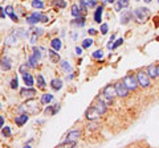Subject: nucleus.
I'll use <instances>...</instances> for the list:
<instances>
[{
	"label": "nucleus",
	"instance_id": "nucleus-57",
	"mask_svg": "<svg viewBox=\"0 0 159 148\" xmlns=\"http://www.w3.org/2000/svg\"><path fill=\"white\" fill-rule=\"evenodd\" d=\"M158 3H159V0H158Z\"/></svg>",
	"mask_w": 159,
	"mask_h": 148
},
{
	"label": "nucleus",
	"instance_id": "nucleus-3",
	"mask_svg": "<svg viewBox=\"0 0 159 148\" xmlns=\"http://www.w3.org/2000/svg\"><path fill=\"white\" fill-rule=\"evenodd\" d=\"M150 76H148L147 72H143V70H139L137 73V80H138V83L141 87H148L150 86Z\"/></svg>",
	"mask_w": 159,
	"mask_h": 148
},
{
	"label": "nucleus",
	"instance_id": "nucleus-56",
	"mask_svg": "<svg viewBox=\"0 0 159 148\" xmlns=\"http://www.w3.org/2000/svg\"><path fill=\"white\" fill-rule=\"evenodd\" d=\"M135 2H139V0H135Z\"/></svg>",
	"mask_w": 159,
	"mask_h": 148
},
{
	"label": "nucleus",
	"instance_id": "nucleus-16",
	"mask_svg": "<svg viewBox=\"0 0 159 148\" xmlns=\"http://www.w3.org/2000/svg\"><path fill=\"white\" fill-rule=\"evenodd\" d=\"M23 81H24V83H25V86H27V87H31V86L33 85V83H34L33 77H32L28 72L23 74Z\"/></svg>",
	"mask_w": 159,
	"mask_h": 148
},
{
	"label": "nucleus",
	"instance_id": "nucleus-49",
	"mask_svg": "<svg viewBox=\"0 0 159 148\" xmlns=\"http://www.w3.org/2000/svg\"><path fill=\"white\" fill-rule=\"evenodd\" d=\"M9 17H11L13 21H17V20H19V16H17V15H15V13H13V15H11Z\"/></svg>",
	"mask_w": 159,
	"mask_h": 148
},
{
	"label": "nucleus",
	"instance_id": "nucleus-18",
	"mask_svg": "<svg viewBox=\"0 0 159 148\" xmlns=\"http://www.w3.org/2000/svg\"><path fill=\"white\" fill-rule=\"evenodd\" d=\"M102 12H103V6H99L97 7L96 12H94V21L101 24V17H102Z\"/></svg>",
	"mask_w": 159,
	"mask_h": 148
},
{
	"label": "nucleus",
	"instance_id": "nucleus-20",
	"mask_svg": "<svg viewBox=\"0 0 159 148\" xmlns=\"http://www.w3.org/2000/svg\"><path fill=\"white\" fill-rule=\"evenodd\" d=\"M51 87L53 89V90L58 91L62 87V81H61V80H58V78H54V80L51 81Z\"/></svg>",
	"mask_w": 159,
	"mask_h": 148
},
{
	"label": "nucleus",
	"instance_id": "nucleus-39",
	"mask_svg": "<svg viewBox=\"0 0 159 148\" xmlns=\"http://www.w3.org/2000/svg\"><path fill=\"white\" fill-rule=\"evenodd\" d=\"M9 86H11V89H13V90L15 89H17V86H19V80L17 78H13V80L11 81V85Z\"/></svg>",
	"mask_w": 159,
	"mask_h": 148
},
{
	"label": "nucleus",
	"instance_id": "nucleus-31",
	"mask_svg": "<svg viewBox=\"0 0 159 148\" xmlns=\"http://www.w3.org/2000/svg\"><path fill=\"white\" fill-rule=\"evenodd\" d=\"M93 58H96V60H101V58L103 57V52H102V49H97L96 52H93Z\"/></svg>",
	"mask_w": 159,
	"mask_h": 148
},
{
	"label": "nucleus",
	"instance_id": "nucleus-36",
	"mask_svg": "<svg viewBox=\"0 0 159 148\" xmlns=\"http://www.w3.org/2000/svg\"><path fill=\"white\" fill-rule=\"evenodd\" d=\"M117 3L119 4V7H121V8H126V7H129V3H130V0H118Z\"/></svg>",
	"mask_w": 159,
	"mask_h": 148
},
{
	"label": "nucleus",
	"instance_id": "nucleus-37",
	"mask_svg": "<svg viewBox=\"0 0 159 148\" xmlns=\"http://www.w3.org/2000/svg\"><path fill=\"white\" fill-rule=\"evenodd\" d=\"M56 7L57 8H65L66 7V2H65V0H57V2H56Z\"/></svg>",
	"mask_w": 159,
	"mask_h": 148
},
{
	"label": "nucleus",
	"instance_id": "nucleus-27",
	"mask_svg": "<svg viewBox=\"0 0 159 148\" xmlns=\"http://www.w3.org/2000/svg\"><path fill=\"white\" fill-rule=\"evenodd\" d=\"M28 65H29V67H36L37 66V58H36V56L34 54H32L31 57H29V60H28Z\"/></svg>",
	"mask_w": 159,
	"mask_h": 148
},
{
	"label": "nucleus",
	"instance_id": "nucleus-52",
	"mask_svg": "<svg viewBox=\"0 0 159 148\" xmlns=\"http://www.w3.org/2000/svg\"><path fill=\"white\" fill-rule=\"evenodd\" d=\"M0 124H2V126H4V118H3V115L0 116Z\"/></svg>",
	"mask_w": 159,
	"mask_h": 148
},
{
	"label": "nucleus",
	"instance_id": "nucleus-45",
	"mask_svg": "<svg viewBox=\"0 0 159 148\" xmlns=\"http://www.w3.org/2000/svg\"><path fill=\"white\" fill-rule=\"evenodd\" d=\"M33 33H36V34H41V33H43V29H41V28H34V29H33Z\"/></svg>",
	"mask_w": 159,
	"mask_h": 148
},
{
	"label": "nucleus",
	"instance_id": "nucleus-44",
	"mask_svg": "<svg viewBox=\"0 0 159 148\" xmlns=\"http://www.w3.org/2000/svg\"><path fill=\"white\" fill-rule=\"evenodd\" d=\"M114 41H116V36H111L110 40H109V42H107V49H111V48H113Z\"/></svg>",
	"mask_w": 159,
	"mask_h": 148
},
{
	"label": "nucleus",
	"instance_id": "nucleus-38",
	"mask_svg": "<svg viewBox=\"0 0 159 148\" xmlns=\"http://www.w3.org/2000/svg\"><path fill=\"white\" fill-rule=\"evenodd\" d=\"M97 128H98V123H94L93 120H90V123H89V126H88V130L94 131V130H97Z\"/></svg>",
	"mask_w": 159,
	"mask_h": 148
},
{
	"label": "nucleus",
	"instance_id": "nucleus-15",
	"mask_svg": "<svg viewBox=\"0 0 159 148\" xmlns=\"http://www.w3.org/2000/svg\"><path fill=\"white\" fill-rule=\"evenodd\" d=\"M94 106H96V108L99 111V114H101V115L105 114L106 110H107V105H106V103L103 102V101H101V99H98V102H97Z\"/></svg>",
	"mask_w": 159,
	"mask_h": 148
},
{
	"label": "nucleus",
	"instance_id": "nucleus-29",
	"mask_svg": "<svg viewBox=\"0 0 159 148\" xmlns=\"http://www.w3.org/2000/svg\"><path fill=\"white\" fill-rule=\"evenodd\" d=\"M32 7L34 9H43L44 8V3L41 0H32Z\"/></svg>",
	"mask_w": 159,
	"mask_h": 148
},
{
	"label": "nucleus",
	"instance_id": "nucleus-35",
	"mask_svg": "<svg viewBox=\"0 0 159 148\" xmlns=\"http://www.w3.org/2000/svg\"><path fill=\"white\" fill-rule=\"evenodd\" d=\"M2 134H3V136H6V137H8V136H11V130H9V127H4L3 126V128H2Z\"/></svg>",
	"mask_w": 159,
	"mask_h": 148
},
{
	"label": "nucleus",
	"instance_id": "nucleus-4",
	"mask_svg": "<svg viewBox=\"0 0 159 148\" xmlns=\"http://www.w3.org/2000/svg\"><path fill=\"white\" fill-rule=\"evenodd\" d=\"M123 83L129 87V90H137V87L139 86L137 76H133V74H127V76L123 78Z\"/></svg>",
	"mask_w": 159,
	"mask_h": 148
},
{
	"label": "nucleus",
	"instance_id": "nucleus-12",
	"mask_svg": "<svg viewBox=\"0 0 159 148\" xmlns=\"http://www.w3.org/2000/svg\"><path fill=\"white\" fill-rule=\"evenodd\" d=\"M58 110H60V105H58V103H56V105H53V106H47L45 110H44V112H45V115L52 116V115L56 114Z\"/></svg>",
	"mask_w": 159,
	"mask_h": 148
},
{
	"label": "nucleus",
	"instance_id": "nucleus-22",
	"mask_svg": "<svg viewBox=\"0 0 159 148\" xmlns=\"http://www.w3.org/2000/svg\"><path fill=\"white\" fill-rule=\"evenodd\" d=\"M72 24H73V25H77V27H84V25H85V17H84V16L76 17L72 21Z\"/></svg>",
	"mask_w": 159,
	"mask_h": 148
},
{
	"label": "nucleus",
	"instance_id": "nucleus-2",
	"mask_svg": "<svg viewBox=\"0 0 159 148\" xmlns=\"http://www.w3.org/2000/svg\"><path fill=\"white\" fill-rule=\"evenodd\" d=\"M134 17L137 19L139 23H145L146 20H148V17H150V9L146 8V7H139L137 9H134Z\"/></svg>",
	"mask_w": 159,
	"mask_h": 148
},
{
	"label": "nucleus",
	"instance_id": "nucleus-9",
	"mask_svg": "<svg viewBox=\"0 0 159 148\" xmlns=\"http://www.w3.org/2000/svg\"><path fill=\"white\" fill-rule=\"evenodd\" d=\"M80 136H81V131L80 130H72V131L68 132L65 141H77L80 139Z\"/></svg>",
	"mask_w": 159,
	"mask_h": 148
},
{
	"label": "nucleus",
	"instance_id": "nucleus-33",
	"mask_svg": "<svg viewBox=\"0 0 159 148\" xmlns=\"http://www.w3.org/2000/svg\"><path fill=\"white\" fill-rule=\"evenodd\" d=\"M15 34H16L17 37H27L28 36V32L27 31H24V29H17L16 32H13Z\"/></svg>",
	"mask_w": 159,
	"mask_h": 148
},
{
	"label": "nucleus",
	"instance_id": "nucleus-32",
	"mask_svg": "<svg viewBox=\"0 0 159 148\" xmlns=\"http://www.w3.org/2000/svg\"><path fill=\"white\" fill-rule=\"evenodd\" d=\"M92 45H93V40H92V38H85V40L82 41V48H84V49L90 48Z\"/></svg>",
	"mask_w": 159,
	"mask_h": 148
},
{
	"label": "nucleus",
	"instance_id": "nucleus-30",
	"mask_svg": "<svg viewBox=\"0 0 159 148\" xmlns=\"http://www.w3.org/2000/svg\"><path fill=\"white\" fill-rule=\"evenodd\" d=\"M37 86L40 87V89H45V80H44V77L43 76H37Z\"/></svg>",
	"mask_w": 159,
	"mask_h": 148
},
{
	"label": "nucleus",
	"instance_id": "nucleus-17",
	"mask_svg": "<svg viewBox=\"0 0 159 148\" xmlns=\"http://www.w3.org/2000/svg\"><path fill=\"white\" fill-rule=\"evenodd\" d=\"M146 72L148 73V76H150L151 78H157V77H159V73H158V66H155V65H148Z\"/></svg>",
	"mask_w": 159,
	"mask_h": 148
},
{
	"label": "nucleus",
	"instance_id": "nucleus-6",
	"mask_svg": "<svg viewBox=\"0 0 159 148\" xmlns=\"http://www.w3.org/2000/svg\"><path fill=\"white\" fill-rule=\"evenodd\" d=\"M85 115H86V118L89 120H96V119H98V118L101 116V114H99V111L96 108V106L89 107L86 110V112H85Z\"/></svg>",
	"mask_w": 159,
	"mask_h": 148
},
{
	"label": "nucleus",
	"instance_id": "nucleus-54",
	"mask_svg": "<svg viewBox=\"0 0 159 148\" xmlns=\"http://www.w3.org/2000/svg\"><path fill=\"white\" fill-rule=\"evenodd\" d=\"M145 2H146V3H151V0H145Z\"/></svg>",
	"mask_w": 159,
	"mask_h": 148
},
{
	"label": "nucleus",
	"instance_id": "nucleus-24",
	"mask_svg": "<svg viewBox=\"0 0 159 148\" xmlns=\"http://www.w3.org/2000/svg\"><path fill=\"white\" fill-rule=\"evenodd\" d=\"M2 67H3V70H9V69H11V62H9L8 57L2 58Z\"/></svg>",
	"mask_w": 159,
	"mask_h": 148
},
{
	"label": "nucleus",
	"instance_id": "nucleus-43",
	"mask_svg": "<svg viewBox=\"0 0 159 148\" xmlns=\"http://www.w3.org/2000/svg\"><path fill=\"white\" fill-rule=\"evenodd\" d=\"M6 12H7L8 16L13 15V13H15V12H13V7H12V6H7V7H6Z\"/></svg>",
	"mask_w": 159,
	"mask_h": 148
},
{
	"label": "nucleus",
	"instance_id": "nucleus-13",
	"mask_svg": "<svg viewBox=\"0 0 159 148\" xmlns=\"http://www.w3.org/2000/svg\"><path fill=\"white\" fill-rule=\"evenodd\" d=\"M34 94H36V90H34V89H31V87H28V89L25 87V89H21V90H20V95L23 98H31Z\"/></svg>",
	"mask_w": 159,
	"mask_h": 148
},
{
	"label": "nucleus",
	"instance_id": "nucleus-51",
	"mask_svg": "<svg viewBox=\"0 0 159 148\" xmlns=\"http://www.w3.org/2000/svg\"><path fill=\"white\" fill-rule=\"evenodd\" d=\"M73 77H74L73 74H68V76H66V80H68V81H69V80H73Z\"/></svg>",
	"mask_w": 159,
	"mask_h": 148
},
{
	"label": "nucleus",
	"instance_id": "nucleus-23",
	"mask_svg": "<svg viewBox=\"0 0 159 148\" xmlns=\"http://www.w3.org/2000/svg\"><path fill=\"white\" fill-rule=\"evenodd\" d=\"M17 38H19V37L16 36V34L12 33L11 36H8V37L6 38V44H7V45H13V44L17 42Z\"/></svg>",
	"mask_w": 159,
	"mask_h": 148
},
{
	"label": "nucleus",
	"instance_id": "nucleus-47",
	"mask_svg": "<svg viewBox=\"0 0 159 148\" xmlns=\"http://www.w3.org/2000/svg\"><path fill=\"white\" fill-rule=\"evenodd\" d=\"M48 20H49V19H48L47 15H43V17H41V23H48Z\"/></svg>",
	"mask_w": 159,
	"mask_h": 148
},
{
	"label": "nucleus",
	"instance_id": "nucleus-14",
	"mask_svg": "<svg viewBox=\"0 0 159 148\" xmlns=\"http://www.w3.org/2000/svg\"><path fill=\"white\" fill-rule=\"evenodd\" d=\"M48 56H49V58H51L52 62H61V57H60V54L54 50L53 48L48 50Z\"/></svg>",
	"mask_w": 159,
	"mask_h": 148
},
{
	"label": "nucleus",
	"instance_id": "nucleus-55",
	"mask_svg": "<svg viewBox=\"0 0 159 148\" xmlns=\"http://www.w3.org/2000/svg\"><path fill=\"white\" fill-rule=\"evenodd\" d=\"M158 73H159V65H158Z\"/></svg>",
	"mask_w": 159,
	"mask_h": 148
},
{
	"label": "nucleus",
	"instance_id": "nucleus-19",
	"mask_svg": "<svg viewBox=\"0 0 159 148\" xmlns=\"http://www.w3.org/2000/svg\"><path fill=\"white\" fill-rule=\"evenodd\" d=\"M80 6L86 7V8H93L97 6V0H80Z\"/></svg>",
	"mask_w": 159,
	"mask_h": 148
},
{
	"label": "nucleus",
	"instance_id": "nucleus-40",
	"mask_svg": "<svg viewBox=\"0 0 159 148\" xmlns=\"http://www.w3.org/2000/svg\"><path fill=\"white\" fill-rule=\"evenodd\" d=\"M122 42H123V38H117L116 42L113 44V48H111V49H117L119 45H122Z\"/></svg>",
	"mask_w": 159,
	"mask_h": 148
},
{
	"label": "nucleus",
	"instance_id": "nucleus-7",
	"mask_svg": "<svg viewBox=\"0 0 159 148\" xmlns=\"http://www.w3.org/2000/svg\"><path fill=\"white\" fill-rule=\"evenodd\" d=\"M102 95L103 97H106V98H113L117 95V90H116V86H113V85H107L103 87V90H102Z\"/></svg>",
	"mask_w": 159,
	"mask_h": 148
},
{
	"label": "nucleus",
	"instance_id": "nucleus-28",
	"mask_svg": "<svg viewBox=\"0 0 159 148\" xmlns=\"http://www.w3.org/2000/svg\"><path fill=\"white\" fill-rule=\"evenodd\" d=\"M72 16L73 17H80L81 16V9H78V6H72Z\"/></svg>",
	"mask_w": 159,
	"mask_h": 148
},
{
	"label": "nucleus",
	"instance_id": "nucleus-8",
	"mask_svg": "<svg viewBox=\"0 0 159 148\" xmlns=\"http://www.w3.org/2000/svg\"><path fill=\"white\" fill-rule=\"evenodd\" d=\"M41 17H43V13H39V12H33L31 15L27 16V23L33 25V24H37L39 21H41Z\"/></svg>",
	"mask_w": 159,
	"mask_h": 148
},
{
	"label": "nucleus",
	"instance_id": "nucleus-5",
	"mask_svg": "<svg viewBox=\"0 0 159 148\" xmlns=\"http://www.w3.org/2000/svg\"><path fill=\"white\" fill-rule=\"evenodd\" d=\"M114 86H116V90H117V95L118 97L125 98V97L129 95V87L125 85V83H123V81L122 82H117Z\"/></svg>",
	"mask_w": 159,
	"mask_h": 148
},
{
	"label": "nucleus",
	"instance_id": "nucleus-11",
	"mask_svg": "<svg viewBox=\"0 0 159 148\" xmlns=\"http://www.w3.org/2000/svg\"><path fill=\"white\" fill-rule=\"evenodd\" d=\"M133 16H134V13L130 12V11H125L122 13V16H121V24H123V25H126V24H129V21L133 20Z\"/></svg>",
	"mask_w": 159,
	"mask_h": 148
},
{
	"label": "nucleus",
	"instance_id": "nucleus-50",
	"mask_svg": "<svg viewBox=\"0 0 159 148\" xmlns=\"http://www.w3.org/2000/svg\"><path fill=\"white\" fill-rule=\"evenodd\" d=\"M88 32H89V34H97V31H96V29H94V28H90Z\"/></svg>",
	"mask_w": 159,
	"mask_h": 148
},
{
	"label": "nucleus",
	"instance_id": "nucleus-42",
	"mask_svg": "<svg viewBox=\"0 0 159 148\" xmlns=\"http://www.w3.org/2000/svg\"><path fill=\"white\" fill-rule=\"evenodd\" d=\"M33 54L36 56L37 60H40V58H41V53H40V49H39V48H33Z\"/></svg>",
	"mask_w": 159,
	"mask_h": 148
},
{
	"label": "nucleus",
	"instance_id": "nucleus-10",
	"mask_svg": "<svg viewBox=\"0 0 159 148\" xmlns=\"http://www.w3.org/2000/svg\"><path fill=\"white\" fill-rule=\"evenodd\" d=\"M28 119H29L28 112H23V114H20V115H17L16 118H15V123H16L19 127H21L28 122Z\"/></svg>",
	"mask_w": 159,
	"mask_h": 148
},
{
	"label": "nucleus",
	"instance_id": "nucleus-41",
	"mask_svg": "<svg viewBox=\"0 0 159 148\" xmlns=\"http://www.w3.org/2000/svg\"><path fill=\"white\" fill-rule=\"evenodd\" d=\"M99 31H101L102 34H106V33L109 32V25H107V24H102V25H101V29H99Z\"/></svg>",
	"mask_w": 159,
	"mask_h": 148
},
{
	"label": "nucleus",
	"instance_id": "nucleus-21",
	"mask_svg": "<svg viewBox=\"0 0 159 148\" xmlns=\"http://www.w3.org/2000/svg\"><path fill=\"white\" fill-rule=\"evenodd\" d=\"M51 45H52V48L54 49V50H60L61 49V46H62V42H61V40L60 38H53V40L51 41Z\"/></svg>",
	"mask_w": 159,
	"mask_h": 148
},
{
	"label": "nucleus",
	"instance_id": "nucleus-25",
	"mask_svg": "<svg viewBox=\"0 0 159 148\" xmlns=\"http://www.w3.org/2000/svg\"><path fill=\"white\" fill-rule=\"evenodd\" d=\"M52 99H53V95L52 94H43L41 103H43V105H49V103L52 102Z\"/></svg>",
	"mask_w": 159,
	"mask_h": 148
},
{
	"label": "nucleus",
	"instance_id": "nucleus-48",
	"mask_svg": "<svg viewBox=\"0 0 159 148\" xmlns=\"http://www.w3.org/2000/svg\"><path fill=\"white\" fill-rule=\"evenodd\" d=\"M36 38H37V34H36V33H34V34H33V36L31 37V44H34V42H36Z\"/></svg>",
	"mask_w": 159,
	"mask_h": 148
},
{
	"label": "nucleus",
	"instance_id": "nucleus-26",
	"mask_svg": "<svg viewBox=\"0 0 159 148\" xmlns=\"http://www.w3.org/2000/svg\"><path fill=\"white\" fill-rule=\"evenodd\" d=\"M60 65H61V67H62L65 72H68V73H72V72H73L70 63H69L68 61H61V62H60Z\"/></svg>",
	"mask_w": 159,
	"mask_h": 148
},
{
	"label": "nucleus",
	"instance_id": "nucleus-46",
	"mask_svg": "<svg viewBox=\"0 0 159 148\" xmlns=\"http://www.w3.org/2000/svg\"><path fill=\"white\" fill-rule=\"evenodd\" d=\"M76 54H77V56H81V54H82V48L77 46V48H76Z\"/></svg>",
	"mask_w": 159,
	"mask_h": 148
},
{
	"label": "nucleus",
	"instance_id": "nucleus-34",
	"mask_svg": "<svg viewBox=\"0 0 159 148\" xmlns=\"http://www.w3.org/2000/svg\"><path fill=\"white\" fill-rule=\"evenodd\" d=\"M28 67H29V65H28V62H25V63H23V65H21V66H20V67H19V73H20V74H21V76H23V74H24V73H27V70H28Z\"/></svg>",
	"mask_w": 159,
	"mask_h": 148
},
{
	"label": "nucleus",
	"instance_id": "nucleus-1",
	"mask_svg": "<svg viewBox=\"0 0 159 148\" xmlns=\"http://www.w3.org/2000/svg\"><path fill=\"white\" fill-rule=\"evenodd\" d=\"M19 110L20 111L24 110L25 112H28V114H37L39 110H40L39 102L34 101V99H27L25 103H23V105L19 107Z\"/></svg>",
	"mask_w": 159,
	"mask_h": 148
},
{
	"label": "nucleus",
	"instance_id": "nucleus-53",
	"mask_svg": "<svg viewBox=\"0 0 159 148\" xmlns=\"http://www.w3.org/2000/svg\"><path fill=\"white\" fill-rule=\"evenodd\" d=\"M116 2H118V0H107V3H111V4L116 3Z\"/></svg>",
	"mask_w": 159,
	"mask_h": 148
}]
</instances>
